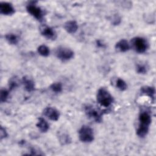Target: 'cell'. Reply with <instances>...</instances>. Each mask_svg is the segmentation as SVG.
I'll return each mask as SVG.
<instances>
[{"label": "cell", "instance_id": "obj_23", "mask_svg": "<svg viewBox=\"0 0 156 156\" xmlns=\"http://www.w3.org/2000/svg\"><path fill=\"white\" fill-rule=\"evenodd\" d=\"M9 88L11 90L16 88L18 86V81L17 79L15 77L12 78L9 82Z\"/></svg>", "mask_w": 156, "mask_h": 156}, {"label": "cell", "instance_id": "obj_14", "mask_svg": "<svg viewBox=\"0 0 156 156\" xmlns=\"http://www.w3.org/2000/svg\"><path fill=\"white\" fill-rule=\"evenodd\" d=\"M141 94H146L149 96L152 101L154 100L155 97V88L153 87L150 86H143L141 88Z\"/></svg>", "mask_w": 156, "mask_h": 156}, {"label": "cell", "instance_id": "obj_24", "mask_svg": "<svg viewBox=\"0 0 156 156\" xmlns=\"http://www.w3.org/2000/svg\"><path fill=\"white\" fill-rule=\"evenodd\" d=\"M136 72L139 74H145L147 72V68L144 65L138 64L136 66Z\"/></svg>", "mask_w": 156, "mask_h": 156}, {"label": "cell", "instance_id": "obj_2", "mask_svg": "<svg viewBox=\"0 0 156 156\" xmlns=\"http://www.w3.org/2000/svg\"><path fill=\"white\" fill-rule=\"evenodd\" d=\"M97 102L104 107H108L113 102V98L105 88L98 90L96 94Z\"/></svg>", "mask_w": 156, "mask_h": 156}, {"label": "cell", "instance_id": "obj_17", "mask_svg": "<svg viewBox=\"0 0 156 156\" xmlns=\"http://www.w3.org/2000/svg\"><path fill=\"white\" fill-rule=\"evenodd\" d=\"M37 51L39 54L43 57H48L50 54V50L49 48L44 44L39 46L37 48Z\"/></svg>", "mask_w": 156, "mask_h": 156}, {"label": "cell", "instance_id": "obj_5", "mask_svg": "<svg viewBox=\"0 0 156 156\" xmlns=\"http://www.w3.org/2000/svg\"><path fill=\"white\" fill-rule=\"evenodd\" d=\"M132 44L135 51L138 53H144L148 48V43L143 37H135L132 40Z\"/></svg>", "mask_w": 156, "mask_h": 156}, {"label": "cell", "instance_id": "obj_25", "mask_svg": "<svg viewBox=\"0 0 156 156\" xmlns=\"http://www.w3.org/2000/svg\"><path fill=\"white\" fill-rule=\"evenodd\" d=\"M7 136V133L6 132V130L5 128H4L2 126L1 127L0 129V138L1 140H2L5 138H6Z\"/></svg>", "mask_w": 156, "mask_h": 156}, {"label": "cell", "instance_id": "obj_15", "mask_svg": "<svg viewBox=\"0 0 156 156\" xmlns=\"http://www.w3.org/2000/svg\"><path fill=\"white\" fill-rule=\"evenodd\" d=\"M36 126L41 132H46L49 128V126L48 123L43 118H39L38 119V122Z\"/></svg>", "mask_w": 156, "mask_h": 156}, {"label": "cell", "instance_id": "obj_20", "mask_svg": "<svg viewBox=\"0 0 156 156\" xmlns=\"http://www.w3.org/2000/svg\"><path fill=\"white\" fill-rule=\"evenodd\" d=\"M51 90L55 93H60L62 91V85L60 82H54L50 86Z\"/></svg>", "mask_w": 156, "mask_h": 156}, {"label": "cell", "instance_id": "obj_16", "mask_svg": "<svg viewBox=\"0 0 156 156\" xmlns=\"http://www.w3.org/2000/svg\"><path fill=\"white\" fill-rule=\"evenodd\" d=\"M5 40L10 44H16L18 43V37L14 34H7L5 36Z\"/></svg>", "mask_w": 156, "mask_h": 156}, {"label": "cell", "instance_id": "obj_12", "mask_svg": "<svg viewBox=\"0 0 156 156\" xmlns=\"http://www.w3.org/2000/svg\"><path fill=\"white\" fill-rule=\"evenodd\" d=\"M22 82L24 86L25 90L27 92H32L35 90L34 82L27 76H24L22 79Z\"/></svg>", "mask_w": 156, "mask_h": 156}, {"label": "cell", "instance_id": "obj_19", "mask_svg": "<svg viewBox=\"0 0 156 156\" xmlns=\"http://www.w3.org/2000/svg\"><path fill=\"white\" fill-rule=\"evenodd\" d=\"M116 87L119 90L124 91L127 89V85L123 79L118 78L116 81Z\"/></svg>", "mask_w": 156, "mask_h": 156}, {"label": "cell", "instance_id": "obj_4", "mask_svg": "<svg viewBox=\"0 0 156 156\" xmlns=\"http://www.w3.org/2000/svg\"><path fill=\"white\" fill-rule=\"evenodd\" d=\"M26 10L30 15L38 21H42L43 20L44 12L40 7L37 6L34 2H32L27 4L26 6Z\"/></svg>", "mask_w": 156, "mask_h": 156}, {"label": "cell", "instance_id": "obj_9", "mask_svg": "<svg viewBox=\"0 0 156 156\" xmlns=\"http://www.w3.org/2000/svg\"><path fill=\"white\" fill-rule=\"evenodd\" d=\"M43 113L45 116L52 121H57L60 116L59 112L55 108L51 107H46L44 109Z\"/></svg>", "mask_w": 156, "mask_h": 156}, {"label": "cell", "instance_id": "obj_7", "mask_svg": "<svg viewBox=\"0 0 156 156\" xmlns=\"http://www.w3.org/2000/svg\"><path fill=\"white\" fill-rule=\"evenodd\" d=\"M55 55L59 60L66 62L74 57V52L69 48L60 46L55 51Z\"/></svg>", "mask_w": 156, "mask_h": 156}, {"label": "cell", "instance_id": "obj_21", "mask_svg": "<svg viewBox=\"0 0 156 156\" xmlns=\"http://www.w3.org/2000/svg\"><path fill=\"white\" fill-rule=\"evenodd\" d=\"M9 96V91L5 89H1L0 92V101L1 102H4L7 101Z\"/></svg>", "mask_w": 156, "mask_h": 156}, {"label": "cell", "instance_id": "obj_22", "mask_svg": "<svg viewBox=\"0 0 156 156\" xmlns=\"http://www.w3.org/2000/svg\"><path fill=\"white\" fill-rule=\"evenodd\" d=\"M110 21L112 24L113 25H118L121 21V18L120 17V16L118 14H115L113 15L111 18H110Z\"/></svg>", "mask_w": 156, "mask_h": 156}, {"label": "cell", "instance_id": "obj_1", "mask_svg": "<svg viewBox=\"0 0 156 156\" xmlns=\"http://www.w3.org/2000/svg\"><path fill=\"white\" fill-rule=\"evenodd\" d=\"M139 126L136 130V134L140 138L146 136L149 132V126L151 123V115L150 112L147 110H142L140 113Z\"/></svg>", "mask_w": 156, "mask_h": 156}, {"label": "cell", "instance_id": "obj_18", "mask_svg": "<svg viewBox=\"0 0 156 156\" xmlns=\"http://www.w3.org/2000/svg\"><path fill=\"white\" fill-rule=\"evenodd\" d=\"M59 141L62 145L68 144L71 143V140L69 135L66 133H62L59 136Z\"/></svg>", "mask_w": 156, "mask_h": 156}, {"label": "cell", "instance_id": "obj_3", "mask_svg": "<svg viewBox=\"0 0 156 156\" xmlns=\"http://www.w3.org/2000/svg\"><path fill=\"white\" fill-rule=\"evenodd\" d=\"M79 137L83 143H90L94 140L93 130L88 126H82L79 130Z\"/></svg>", "mask_w": 156, "mask_h": 156}, {"label": "cell", "instance_id": "obj_6", "mask_svg": "<svg viewBox=\"0 0 156 156\" xmlns=\"http://www.w3.org/2000/svg\"><path fill=\"white\" fill-rule=\"evenodd\" d=\"M85 112L89 118L91 119L96 122H101L102 120V112L98 109H96L91 105L85 106Z\"/></svg>", "mask_w": 156, "mask_h": 156}, {"label": "cell", "instance_id": "obj_11", "mask_svg": "<svg viewBox=\"0 0 156 156\" xmlns=\"http://www.w3.org/2000/svg\"><path fill=\"white\" fill-rule=\"evenodd\" d=\"M65 30L69 34H74L78 29V24L74 20H69L64 24Z\"/></svg>", "mask_w": 156, "mask_h": 156}, {"label": "cell", "instance_id": "obj_13", "mask_svg": "<svg viewBox=\"0 0 156 156\" xmlns=\"http://www.w3.org/2000/svg\"><path fill=\"white\" fill-rule=\"evenodd\" d=\"M115 48L122 52H126L130 49V44L126 40L122 39L116 43Z\"/></svg>", "mask_w": 156, "mask_h": 156}, {"label": "cell", "instance_id": "obj_10", "mask_svg": "<svg viewBox=\"0 0 156 156\" xmlns=\"http://www.w3.org/2000/svg\"><path fill=\"white\" fill-rule=\"evenodd\" d=\"M0 12L5 15H11L15 12V10L12 4L7 2H1Z\"/></svg>", "mask_w": 156, "mask_h": 156}, {"label": "cell", "instance_id": "obj_8", "mask_svg": "<svg viewBox=\"0 0 156 156\" xmlns=\"http://www.w3.org/2000/svg\"><path fill=\"white\" fill-rule=\"evenodd\" d=\"M40 31L41 34L48 40H54L57 37V34L55 30L46 24H43L40 26Z\"/></svg>", "mask_w": 156, "mask_h": 156}]
</instances>
